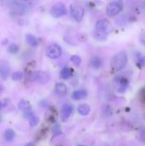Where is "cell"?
<instances>
[{"label":"cell","instance_id":"cell-1","mask_svg":"<svg viewBox=\"0 0 145 146\" xmlns=\"http://www.w3.org/2000/svg\"><path fill=\"white\" fill-rule=\"evenodd\" d=\"M127 62V54L125 51H120L112 57L111 60V68L115 71H119L126 66Z\"/></svg>","mask_w":145,"mask_h":146},{"label":"cell","instance_id":"cell-2","mask_svg":"<svg viewBox=\"0 0 145 146\" xmlns=\"http://www.w3.org/2000/svg\"><path fill=\"white\" fill-rule=\"evenodd\" d=\"M70 12H71V17L77 22H80L82 21L84 17V14H85L84 9L80 5L78 4H75V3L71 4Z\"/></svg>","mask_w":145,"mask_h":146},{"label":"cell","instance_id":"cell-3","mask_svg":"<svg viewBox=\"0 0 145 146\" xmlns=\"http://www.w3.org/2000/svg\"><path fill=\"white\" fill-rule=\"evenodd\" d=\"M50 13L55 18H60L67 14V9L62 2H57L51 7Z\"/></svg>","mask_w":145,"mask_h":146},{"label":"cell","instance_id":"cell-4","mask_svg":"<svg viewBox=\"0 0 145 146\" xmlns=\"http://www.w3.org/2000/svg\"><path fill=\"white\" fill-rule=\"evenodd\" d=\"M30 79L33 81H36L41 84H45L50 80V76L45 71H39L34 72L30 76Z\"/></svg>","mask_w":145,"mask_h":146},{"label":"cell","instance_id":"cell-5","mask_svg":"<svg viewBox=\"0 0 145 146\" xmlns=\"http://www.w3.org/2000/svg\"><path fill=\"white\" fill-rule=\"evenodd\" d=\"M122 9V3L118 1H114L109 3L106 9V14L108 17H112L119 14Z\"/></svg>","mask_w":145,"mask_h":146},{"label":"cell","instance_id":"cell-6","mask_svg":"<svg viewBox=\"0 0 145 146\" xmlns=\"http://www.w3.org/2000/svg\"><path fill=\"white\" fill-rule=\"evenodd\" d=\"M18 108L20 111H23L24 115L26 119L30 120L33 116H34V114L33 113L31 106L29 103L24 100H21L18 104Z\"/></svg>","mask_w":145,"mask_h":146},{"label":"cell","instance_id":"cell-7","mask_svg":"<svg viewBox=\"0 0 145 146\" xmlns=\"http://www.w3.org/2000/svg\"><path fill=\"white\" fill-rule=\"evenodd\" d=\"M112 26L108 21L105 19H101L97 21L95 24V31L103 34H107L112 31Z\"/></svg>","mask_w":145,"mask_h":146},{"label":"cell","instance_id":"cell-8","mask_svg":"<svg viewBox=\"0 0 145 146\" xmlns=\"http://www.w3.org/2000/svg\"><path fill=\"white\" fill-rule=\"evenodd\" d=\"M61 54H62V49L60 46L57 44H52L49 46L46 50L47 56L52 59H57L60 58Z\"/></svg>","mask_w":145,"mask_h":146},{"label":"cell","instance_id":"cell-9","mask_svg":"<svg viewBox=\"0 0 145 146\" xmlns=\"http://www.w3.org/2000/svg\"><path fill=\"white\" fill-rule=\"evenodd\" d=\"M73 111V107L70 104H65L61 110V118L63 121H66Z\"/></svg>","mask_w":145,"mask_h":146},{"label":"cell","instance_id":"cell-10","mask_svg":"<svg viewBox=\"0 0 145 146\" xmlns=\"http://www.w3.org/2000/svg\"><path fill=\"white\" fill-rule=\"evenodd\" d=\"M10 74V66L8 62L5 61H0V76L4 79L8 78Z\"/></svg>","mask_w":145,"mask_h":146},{"label":"cell","instance_id":"cell-11","mask_svg":"<svg viewBox=\"0 0 145 146\" xmlns=\"http://www.w3.org/2000/svg\"><path fill=\"white\" fill-rule=\"evenodd\" d=\"M55 91L57 95L60 96H63L66 95L68 93V88L63 83H58L55 84Z\"/></svg>","mask_w":145,"mask_h":146},{"label":"cell","instance_id":"cell-12","mask_svg":"<svg viewBox=\"0 0 145 146\" xmlns=\"http://www.w3.org/2000/svg\"><path fill=\"white\" fill-rule=\"evenodd\" d=\"M87 96H88V93L85 90H77V91H75L72 94V98L73 100H75V101H79V100L85 98Z\"/></svg>","mask_w":145,"mask_h":146},{"label":"cell","instance_id":"cell-13","mask_svg":"<svg viewBox=\"0 0 145 146\" xmlns=\"http://www.w3.org/2000/svg\"><path fill=\"white\" fill-rule=\"evenodd\" d=\"M26 42L33 47L38 46V44H39L38 38L32 34H27L26 36Z\"/></svg>","mask_w":145,"mask_h":146},{"label":"cell","instance_id":"cell-14","mask_svg":"<svg viewBox=\"0 0 145 146\" xmlns=\"http://www.w3.org/2000/svg\"><path fill=\"white\" fill-rule=\"evenodd\" d=\"M90 107L88 104H81L78 106V112L80 115H87L90 113Z\"/></svg>","mask_w":145,"mask_h":146},{"label":"cell","instance_id":"cell-15","mask_svg":"<svg viewBox=\"0 0 145 146\" xmlns=\"http://www.w3.org/2000/svg\"><path fill=\"white\" fill-rule=\"evenodd\" d=\"M90 64L91 67H92L93 68L98 69V68H100L102 66V60H101V58L100 57L95 56L91 58L90 61Z\"/></svg>","mask_w":145,"mask_h":146},{"label":"cell","instance_id":"cell-16","mask_svg":"<svg viewBox=\"0 0 145 146\" xmlns=\"http://www.w3.org/2000/svg\"><path fill=\"white\" fill-rule=\"evenodd\" d=\"M11 8H12L13 11H14L17 14H22L24 12V6L17 1L13 3Z\"/></svg>","mask_w":145,"mask_h":146},{"label":"cell","instance_id":"cell-17","mask_svg":"<svg viewBox=\"0 0 145 146\" xmlns=\"http://www.w3.org/2000/svg\"><path fill=\"white\" fill-rule=\"evenodd\" d=\"M72 76V70L68 67H65L61 72V76L63 79L67 80Z\"/></svg>","mask_w":145,"mask_h":146},{"label":"cell","instance_id":"cell-18","mask_svg":"<svg viewBox=\"0 0 145 146\" xmlns=\"http://www.w3.org/2000/svg\"><path fill=\"white\" fill-rule=\"evenodd\" d=\"M15 138V133L11 128H8L4 133V138L7 142H11Z\"/></svg>","mask_w":145,"mask_h":146},{"label":"cell","instance_id":"cell-19","mask_svg":"<svg viewBox=\"0 0 145 146\" xmlns=\"http://www.w3.org/2000/svg\"><path fill=\"white\" fill-rule=\"evenodd\" d=\"M128 82L127 79H126L125 78H122L119 80V87L118 88V91L119 93H123L126 91V89L128 87Z\"/></svg>","mask_w":145,"mask_h":146},{"label":"cell","instance_id":"cell-20","mask_svg":"<svg viewBox=\"0 0 145 146\" xmlns=\"http://www.w3.org/2000/svg\"><path fill=\"white\" fill-rule=\"evenodd\" d=\"M94 38L98 41H105L107 39V34H103V33L99 32V31H95L94 33Z\"/></svg>","mask_w":145,"mask_h":146},{"label":"cell","instance_id":"cell-21","mask_svg":"<svg viewBox=\"0 0 145 146\" xmlns=\"http://www.w3.org/2000/svg\"><path fill=\"white\" fill-rule=\"evenodd\" d=\"M7 50H8V51L10 54H16V53L18 52V50H19V47H18V46L17 45V44L13 43V44H11L9 46Z\"/></svg>","mask_w":145,"mask_h":146},{"label":"cell","instance_id":"cell-22","mask_svg":"<svg viewBox=\"0 0 145 146\" xmlns=\"http://www.w3.org/2000/svg\"><path fill=\"white\" fill-rule=\"evenodd\" d=\"M71 61H72V64H74V66L76 67L79 66L80 64L81 63V58L80 57L78 56L77 55H73L71 57Z\"/></svg>","mask_w":145,"mask_h":146},{"label":"cell","instance_id":"cell-23","mask_svg":"<svg viewBox=\"0 0 145 146\" xmlns=\"http://www.w3.org/2000/svg\"><path fill=\"white\" fill-rule=\"evenodd\" d=\"M22 78L23 74L21 72H20V71H16V72L13 73L12 75H11V78H12L13 81H18L22 79Z\"/></svg>","mask_w":145,"mask_h":146},{"label":"cell","instance_id":"cell-24","mask_svg":"<svg viewBox=\"0 0 145 146\" xmlns=\"http://www.w3.org/2000/svg\"><path fill=\"white\" fill-rule=\"evenodd\" d=\"M39 122V118H38L37 116L34 115L33 116L31 119L29 120V125L31 127H34L37 125Z\"/></svg>","mask_w":145,"mask_h":146},{"label":"cell","instance_id":"cell-25","mask_svg":"<svg viewBox=\"0 0 145 146\" xmlns=\"http://www.w3.org/2000/svg\"><path fill=\"white\" fill-rule=\"evenodd\" d=\"M138 64L141 67H145V56H142L139 58Z\"/></svg>","mask_w":145,"mask_h":146},{"label":"cell","instance_id":"cell-26","mask_svg":"<svg viewBox=\"0 0 145 146\" xmlns=\"http://www.w3.org/2000/svg\"><path fill=\"white\" fill-rule=\"evenodd\" d=\"M139 40H140V42L142 43V44L145 45V32L142 33V34H141Z\"/></svg>","mask_w":145,"mask_h":146},{"label":"cell","instance_id":"cell-27","mask_svg":"<svg viewBox=\"0 0 145 146\" xmlns=\"http://www.w3.org/2000/svg\"><path fill=\"white\" fill-rule=\"evenodd\" d=\"M141 100L143 103H145V90H143V91L141 92V96H140Z\"/></svg>","mask_w":145,"mask_h":146},{"label":"cell","instance_id":"cell-28","mask_svg":"<svg viewBox=\"0 0 145 146\" xmlns=\"http://www.w3.org/2000/svg\"><path fill=\"white\" fill-rule=\"evenodd\" d=\"M141 138H142V141H144L145 142V130L142 131V133H141Z\"/></svg>","mask_w":145,"mask_h":146},{"label":"cell","instance_id":"cell-29","mask_svg":"<svg viewBox=\"0 0 145 146\" xmlns=\"http://www.w3.org/2000/svg\"><path fill=\"white\" fill-rule=\"evenodd\" d=\"M25 146H35V144L32 142H30V143H27Z\"/></svg>","mask_w":145,"mask_h":146},{"label":"cell","instance_id":"cell-30","mask_svg":"<svg viewBox=\"0 0 145 146\" xmlns=\"http://www.w3.org/2000/svg\"><path fill=\"white\" fill-rule=\"evenodd\" d=\"M3 90H4V88H3V87L1 86V85H0V95H1V94H2V92H3Z\"/></svg>","mask_w":145,"mask_h":146},{"label":"cell","instance_id":"cell-31","mask_svg":"<svg viewBox=\"0 0 145 146\" xmlns=\"http://www.w3.org/2000/svg\"><path fill=\"white\" fill-rule=\"evenodd\" d=\"M2 108H3V104H2V103H1V101H0V111H1V110L2 109Z\"/></svg>","mask_w":145,"mask_h":146},{"label":"cell","instance_id":"cell-32","mask_svg":"<svg viewBox=\"0 0 145 146\" xmlns=\"http://www.w3.org/2000/svg\"><path fill=\"white\" fill-rule=\"evenodd\" d=\"M78 146H83V145H78Z\"/></svg>","mask_w":145,"mask_h":146}]
</instances>
